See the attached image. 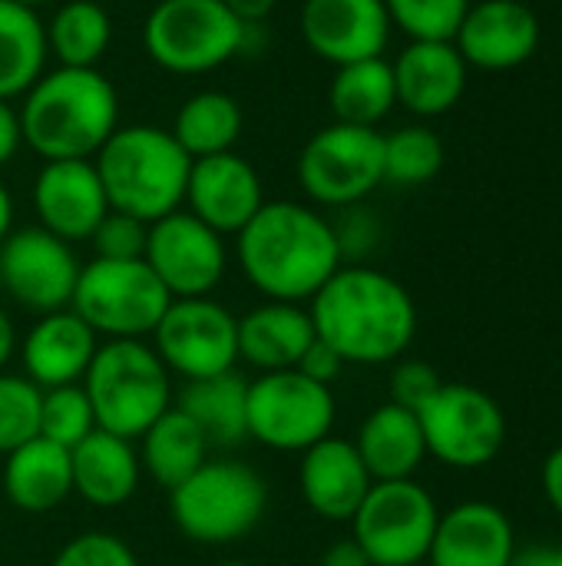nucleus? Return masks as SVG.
Returning <instances> with one entry per match:
<instances>
[{
	"label": "nucleus",
	"mask_w": 562,
	"mask_h": 566,
	"mask_svg": "<svg viewBox=\"0 0 562 566\" xmlns=\"http://www.w3.org/2000/svg\"><path fill=\"white\" fill-rule=\"evenodd\" d=\"M315 335L341 355L344 365H391L417 335V305L411 292L381 269L341 265L308 305Z\"/></svg>",
	"instance_id": "f257e3e1"
},
{
	"label": "nucleus",
	"mask_w": 562,
	"mask_h": 566,
	"mask_svg": "<svg viewBox=\"0 0 562 566\" xmlns=\"http://www.w3.org/2000/svg\"><path fill=\"white\" fill-rule=\"evenodd\" d=\"M245 279L268 302H311L344 265L335 226L311 206L275 199L238 232Z\"/></svg>",
	"instance_id": "f03ea898"
},
{
	"label": "nucleus",
	"mask_w": 562,
	"mask_h": 566,
	"mask_svg": "<svg viewBox=\"0 0 562 566\" xmlns=\"http://www.w3.org/2000/svg\"><path fill=\"white\" fill-rule=\"evenodd\" d=\"M23 143L43 159H93L119 126V96L99 70H46L20 103Z\"/></svg>",
	"instance_id": "7ed1b4c3"
},
{
	"label": "nucleus",
	"mask_w": 562,
	"mask_h": 566,
	"mask_svg": "<svg viewBox=\"0 0 562 566\" xmlns=\"http://www.w3.org/2000/svg\"><path fill=\"white\" fill-rule=\"evenodd\" d=\"M109 209L126 212L139 222H156L185 202L189 153L169 129L139 123L116 126V133L93 156Z\"/></svg>",
	"instance_id": "20e7f679"
},
{
	"label": "nucleus",
	"mask_w": 562,
	"mask_h": 566,
	"mask_svg": "<svg viewBox=\"0 0 562 566\" xmlns=\"http://www.w3.org/2000/svg\"><path fill=\"white\" fill-rule=\"evenodd\" d=\"M83 391L96 428L126 441L142 438L172 408V375L142 338H116L96 348Z\"/></svg>",
	"instance_id": "39448f33"
},
{
	"label": "nucleus",
	"mask_w": 562,
	"mask_h": 566,
	"mask_svg": "<svg viewBox=\"0 0 562 566\" xmlns=\"http://www.w3.org/2000/svg\"><path fill=\"white\" fill-rule=\"evenodd\" d=\"M176 527L202 544L222 547L248 537L268 511L265 478L242 461H205L192 478L169 491Z\"/></svg>",
	"instance_id": "423d86ee"
},
{
	"label": "nucleus",
	"mask_w": 562,
	"mask_h": 566,
	"mask_svg": "<svg viewBox=\"0 0 562 566\" xmlns=\"http://www.w3.org/2000/svg\"><path fill=\"white\" fill-rule=\"evenodd\" d=\"M248 43L242 23L222 0H159L142 23V46L156 66L199 76L238 56Z\"/></svg>",
	"instance_id": "0eeeda50"
},
{
	"label": "nucleus",
	"mask_w": 562,
	"mask_h": 566,
	"mask_svg": "<svg viewBox=\"0 0 562 566\" xmlns=\"http://www.w3.org/2000/svg\"><path fill=\"white\" fill-rule=\"evenodd\" d=\"M172 295L142 259H93L79 269L70 308L109 342L156 332Z\"/></svg>",
	"instance_id": "6e6552de"
},
{
	"label": "nucleus",
	"mask_w": 562,
	"mask_h": 566,
	"mask_svg": "<svg viewBox=\"0 0 562 566\" xmlns=\"http://www.w3.org/2000/svg\"><path fill=\"white\" fill-rule=\"evenodd\" d=\"M298 182L318 206L364 202L384 182V133L348 123L318 129L298 156Z\"/></svg>",
	"instance_id": "1a4fd4ad"
},
{
	"label": "nucleus",
	"mask_w": 562,
	"mask_h": 566,
	"mask_svg": "<svg viewBox=\"0 0 562 566\" xmlns=\"http://www.w3.org/2000/svg\"><path fill=\"white\" fill-rule=\"evenodd\" d=\"M335 395L298 368L262 371L248 381V438L272 451H308L335 428Z\"/></svg>",
	"instance_id": "9d476101"
},
{
	"label": "nucleus",
	"mask_w": 562,
	"mask_h": 566,
	"mask_svg": "<svg viewBox=\"0 0 562 566\" xmlns=\"http://www.w3.org/2000/svg\"><path fill=\"white\" fill-rule=\"evenodd\" d=\"M427 454L457 471L487 468L507 441V418L497 398L464 381H444L441 391L417 411Z\"/></svg>",
	"instance_id": "9b49d317"
},
{
	"label": "nucleus",
	"mask_w": 562,
	"mask_h": 566,
	"mask_svg": "<svg viewBox=\"0 0 562 566\" xmlns=\"http://www.w3.org/2000/svg\"><path fill=\"white\" fill-rule=\"evenodd\" d=\"M441 511L427 488L411 481H374L351 517L354 541L374 566H407L427 560Z\"/></svg>",
	"instance_id": "f8f14e48"
},
{
	"label": "nucleus",
	"mask_w": 562,
	"mask_h": 566,
	"mask_svg": "<svg viewBox=\"0 0 562 566\" xmlns=\"http://www.w3.org/2000/svg\"><path fill=\"white\" fill-rule=\"evenodd\" d=\"M156 355L182 381L232 371L238 361V318L205 298H172L156 332Z\"/></svg>",
	"instance_id": "ddd939ff"
},
{
	"label": "nucleus",
	"mask_w": 562,
	"mask_h": 566,
	"mask_svg": "<svg viewBox=\"0 0 562 566\" xmlns=\"http://www.w3.org/2000/svg\"><path fill=\"white\" fill-rule=\"evenodd\" d=\"M79 259L70 242L56 239L40 226L10 229L0 242V285L3 292L33 315L63 312L73 302Z\"/></svg>",
	"instance_id": "4468645a"
},
{
	"label": "nucleus",
	"mask_w": 562,
	"mask_h": 566,
	"mask_svg": "<svg viewBox=\"0 0 562 566\" xmlns=\"http://www.w3.org/2000/svg\"><path fill=\"white\" fill-rule=\"evenodd\" d=\"M142 262L172 298H205L219 289L229 269L225 242L192 212L176 209L149 222Z\"/></svg>",
	"instance_id": "2eb2a0df"
},
{
	"label": "nucleus",
	"mask_w": 562,
	"mask_h": 566,
	"mask_svg": "<svg viewBox=\"0 0 562 566\" xmlns=\"http://www.w3.org/2000/svg\"><path fill=\"white\" fill-rule=\"evenodd\" d=\"M301 36L331 66L384 56L391 17L384 0H305Z\"/></svg>",
	"instance_id": "dca6fc26"
},
{
	"label": "nucleus",
	"mask_w": 562,
	"mask_h": 566,
	"mask_svg": "<svg viewBox=\"0 0 562 566\" xmlns=\"http://www.w3.org/2000/svg\"><path fill=\"white\" fill-rule=\"evenodd\" d=\"M182 206L219 235H238L265 206V189L255 166L232 149L192 159Z\"/></svg>",
	"instance_id": "f3484780"
},
{
	"label": "nucleus",
	"mask_w": 562,
	"mask_h": 566,
	"mask_svg": "<svg viewBox=\"0 0 562 566\" xmlns=\"http://www.w3.org/2000/svg\"><path fill=\"white\" fill-rule=\"evenodd\" d=\"M33 209L40 229L63 242H86L109 212L99 172L93 159H53L43 163L33 182Z\"/></svg>",
	"instance_id": "a211bd4d"
},
{
	"label": "nucleus",
	"mask_w": 562,
	"mask_h": 566,
	"mask_svg": "<svg viewBox=\"0 0 562 566\" xmlns=\"http://www.w3.org/2000/svg\"><path fill=\"white\" fill-rule=\"evenodd\" d=\"M540 20L520 0H480L470 3L454 46L467 66L477 70H517L540 50Z\"/></svg>",
	"instance_id": "6ab92c4d"
},
{
	"label": "nucleus",
	"mask_w": 562,
	"mask_h": 566,
	"mask_svg": "<svg viewBox=\"0 0 562 566\" xmlns=\"http://www.w3.org/2000/svg\"><path fill=\"white\" fill-rule=\"evenodd\" d=\"M298 484H301L305 504L318 517L344 524L358 514V507L364 504L374 481H371L354 441L328 434L318 444H311L308 451H301Z\"/></svg>",
	"instance_id": "aec40b11"
},
{
	"label": "nucleus",
	"mask_w": 562,
	"mask_h": 566,
	"mask_svg": "<svg viewBox=\"0 0 562 566\" xmlns=\"http://www.w3.org/2000/svg\"><path fill=\"white\" fill-rule=\"evenodd\" d=\"M391 70L397 103L404 109H411L414 116H444L460 103L470 66L447 40H411L397 53Z\"/></svg>",
	"instance_id": "412c9836"
},
{
	"label": "nucleus",
	"mask_w": 562,
	"mask_h": 566,
	"mask_svg": "<svg viewBox=\"0 0 562 566\" xmlns=\"http://www.w3.org/2000/svg\"><path fill=\"white\" fill-rule=\"evenodd\" d=\"M513 554H517V537L510 517L497 504L467 501L441 514L427 564L510 566Z\"/></svg>",
	"instance_id": "4be33fe9"
},
{
	"label": "nucleus",
	"mask_w": 562,
	"mask_h": 566,
	"mask_svg": "<svg viewBox=\"0 0 562 566\" xmlns=\"http://www.w3.org/2000/svg\"><path fill=\"white\" fill-rule=\"evenodd\" d=\"M96 348V332L73 308H63L36 318L20 345V355L26 378L40 391H50L63 385H79Z\"/></svg>",
	"instance_id": "5701e85b"
},
{
	"label": "nucleus",
	"mask_w": 562,
	"mask_h": 566,
	"mask_svg": "<svg viewBox=\"0 0 562 566\" xmlns=\"http://www.w3.org/2000/svg\"><path fill=\"white\" fill-rule=\"evenodd\" d=\"M315 338L308 308L295 302H265L238 318V358L258 371L298 368Z\"/></svg>",
	"instance_id": "b1692460"
},
{
	"label": "nucleus",
	"mask_w": 562,
	"mask_h": 566,
	"mask_svg": "<svg viewBox=\"0 0 562 566\" xmlns=\"http://www.w3.org/2000/svg\"><path fill=\"white\" fill-rule=\"evenodd\" d=\"M70 464H73V494L106 511L123 507L136 494L142 474L132 441L106 434L99 428L70 451Z\"/></svg>",
	"instance_id": "393cba45"
},
{
	"label": "nucleus",
	"mask_w": 562,
	"mask_h": 566,
	"mask_svg": "<svg viewBox=\"0 0 562 566\" xmlns=\"http://www.w3.org/2000/svg\"><path fill=\"white\" fill-rule=\"evenodd\" d=\"M3 494L23 514H50L73 494L70 451L33 438L7 454L3 461Z\"/></svg>",
	"instance_id": "a878e982"
},
{
	"label": "nucleus",
	"mask_w": 562,
	"mask_h": 566,
	"mask_svg": "<svg viewBox=\"0 0 562 566\" xmlns=\"http://www.w3.org/2000/svg\"><path fill=\"white\" fill-rule=\"evenodd\" d=\"M354 448L371 481H411L427 458V441L417 415L391 401L364 418Z\"/></svg>",
	"instance_id": "bb28decb"
},
{
	"label": "nucleus",
	"mask_w": 562,
	"mask_h": 566,
	"mask_svg": "<svg viewBox=\"0 0 562 566\" xmlns=\"http://www.w3.org/2000/svg\"><path fill=\"white\" fill-rule=\"evenodd\" d=\"M248 378H242L235 368L185 381L176 395V408L195 421V428L205 434L209 448H235L248 441Z\"/></svg>",
	"instance_id": "cd10ccee"
},
{
	"label": "nucleus",
	"mask_w": 562,
	"mask_h": 566,
	"mask_svg": "<svg viewBox=\"0 0 562 566\" xmlns=\"http://www.w3.org/2000/svg\"><path fill=\"white\" fill-rule=\"evenodd\" d=\"M46 27L36 10L0 0V99H23L46 73Z\"/></svg>",
	"instance_id": "c85d7f7f"
},
{
	"label": "nucleus",
	"mask_w": 562,
	"mask_h": 566,
	"mask_svg": "<svg viewBox=\"0 0 562 566\" xmlns=\"http://www.w3.org/2000/svg\"><path fill=\"white\" fill-rule=\"evenodd\" d=\"M139 441H142L139 464L166 491H172L185 478H192L209 461V451H212L205 434L195 428V421L189 415H182L176 405Z\"/></svg>",
	"instance_id": "c756f323"
},
{
	"label": "nucleus",
	"mask_w": 562,
	"mask_h": 566,
	"mask_svg": "<svg viewBox=\"0 0 562 566\" xmlns=\"http://www.w3.org/2000/svg\"><path fill=\"white\" fill-rule=\"evenodd\" d=\"M328 103H331L335 123L378 129V123L397 106L391 63L384 56H371V60L338 66L331 90H328Z\"/></svg>",
	"instance_id": "7c9ffc66"
},
{
	"label": "nucleus",
	"mask_w": 562,
	"mask_h": 566,
	"mask_svg": "<svg viewBox=\"0 0 562 566\" xmlns=\"http://www.w3.org/2000/svg\"><path fill=\"white\" fill-rule=\"evenodd\" d=\"M242 126L245 116L232 93L202 90L179 106L169 133L189 153V159H205V156L232 153V146L242 136Z\"/></svg>",
	"instance_id": "2f4dec72"
},
{
	"label": "nucleus",
	"mask_w": 562,
	"mask_h": 566,
	"mask_svg": "<svg viewBox=\"0 0 562 566\" xmlns=\"http://www.w3.org/2000/svg\"><path fill=\"white\" fill-rule=\"evenodd\" d=\"M46 27V50L60 66L96 70L113 40V20L96 0H66Z\"/></svg>",
	"instance_id": "473e14b6"
},
{
	"label": "nucleus",
	"mask_w": 562,
	"mask_h": 566,
	"mask_svg": "<svg viewBox=\"0 0 562 566\" xmlns=\"http://www.w3.org/2000/svg\"><path fill=\"white\" fill-rule=\"evenodd\" d=\"M444 169V143L427 126H404L384 136V182L424 186Z\"/></svg>",
	"instance_id": "72a5a7b5"
},
{
	"label": "nucleus",
	"mask_w": 562,
	"mask_h": 566,
	"mask_svg": "<svg viewBox=\"0 0 562 566\" xmlns=\"http://www.w3.org/2000/svg\"><path fill=\"white\" fill-rule=\"evenodd\" d=\"M96 431L93 405L83 391V385H63L50 388L40 398V438L73 451L83 438Z\"/></svg>",
	"instance_id": "f704fd0d"
},
{
	"label": "nucleus",
	"mask_w": 562,
	"mask_h": 566,
	"mask_svg": "<svg viewBox=\"0 0 562 566\" xmlns=\"http://www.w3.org/2000/svg\"><path fill=\"white\" fill-rule=\"evenodd\" d=\"M391 27L404 30L411 40H447L454 43L470 0H384Z\"/></svg>",
	"instance_id": "c9c22d12"
},
{
	"label": "nucleus",
	"mask_w": 562,
	"mask_h": 566,
	"mask_svg": "<svg viewBox=\"0 0 562 566\" xmlns=\"http://www.w3.org/2000/svg\"><path fill=\"white\" fill-rule=\"evenodd\" d=\"M40 398L43 391L30 378L0 371V454L3 458L40 434Z\"/></svg>",
	"instance_id": "e433bc0d"
},
{
	"label": "nucleus",
	"mask_w": 562,
	"mask_h": 566,
	"mask_svg": "<svg viewBox=\"0 0 562 566\" xmlns=\"http://www.w3.org/2000/svg\"><path fill=\"white\" fill-rule=\"evenodd\" d=\"M146 235H149V226L126 216V212H116L109 209L103 216V222L93 229L89 242L96 249V259H116V262H129V259H142L146 252Z\"/></svg>",
	"instance_id": "4c0bfd02"
},
{
	"label": "nucleus",
	"mask_w": 562,
	"mask_h": 566,
	"mask_svg": "<svg viewBox=\"0 0 562 566\" xmlns=\"http://www.w3.org/2000/svg\"><path fill=\"white\" fill-rule=\"evenodd\" d=\"M50 566H139V560L123 537L106 531H86L63 544Z\"/></svg>",
	"instance_id": "58836bf2"
},
{
	"label": "nucleus",
	"mask_w": 562,
	"mask_h": 566,
	"mask_svg": "<svg viewBox=\"0 0 562 566\" xmlns=\"http://www.w3.org/2000/svg\"><path fill=\"white\" fill-rule=\"evenodd\" d=\"M441 385H444V378L437 375L434 365H427L421 358H404L391 371V405L417 415L441 391Z\"/></svg>",
	"instance_id": "ea45409f"
},
{
	"label": "nucleus",
	"mask_w": 562,
	"mask_h": 566,
	"mask_svg": "<svg viewBox=\"0 0 562 566\" xmlns=\"http://www.w3.org/2000/svg\"><path fill=\"white\" fill-rule=\"evenodd\" d=\"M348 209L351 212L344 216L341 226H335V235L341 245V259H361L364 252H371L378 229H374V219L368 212H358V206H348Z\"/></svg>",
	"instance_id": "a19ab883"
},
{
	"label": "nucleus",
	"mask_w": 562,
	"mask_h": 566,
	"mask_svg": "<svg viewBox=\"0 0 562 566\" xmlns=\"http://www.w3.org/2000/svg\"><path fill=\"white\" fill-rule=\"evenodd\" d=\"M298 371H301L305 378H311V381L331 388V381L344 371V361H341V355H338L335 348H328L321 338H315V342L308 345V352L301 355Z\"/></svg>",
	"instance_id": "79ce46f5"
},
{
	"label": "nucleus",
	"mask_w": 562,
	"mask_h": 566,
	"mask_svg": "<svg viewBox=\"0 0 562 566\" xmlns=\"http://www.w3.org/2000/svg\"><path fill=\"white\" fill-rule=\"evenodd\" d=\"M20 146H23L20 113H17L7 99H0V166H7V163L17 156Z\"/></svg>",
	"instance_id": "37998d69"
},
{
	"label": "nucleus",
	"mask_w": 562,
	"mask_h": 566,
	"mask_svg": "<svg viewBox=\"0 0 562 566\" xmlns=\"http://www.w3.org/2000/svg\"><path fill=\"white\" fill-rule=\"evenodd\" d=\"M318 566H374V564H371V557L364 554V547H361L354 537H348V541L331 544V547L321 554V564Z\"/></svg>",
	"instance_id": "c03bdc74"
},
{
	"label": "nucleus",
	"mask_w": 562,
	"mask_h": 566,
	"mask_svg": "<svg viewBox=\"0 0 562 566\" xmlns=\"http://www.w3.org/2000/svg\"><path fill=\"white\" fill-rule=\"evenodd\" d=\"M543 491H547L550 504L556 507V514L562 517V448H556L543 461Z\"/></svg>",
	"instance_id": "a18cd8bd"
},
{
	"label": "nucleus",
	"mask_w": 562,
	"mask_h": 566,
	"mask_svg": "<svg viewBox=\"0 0 562 566\" xmlns=\"http://www.w3.org/2000/svg\"><path fill=\"white\" fill-rule=\"evenodd\" d=\"M242 23H248V27H255V23H262L282 0H222Z\"/></svg>",
	"instance_id": "49530a36"
},
{
	"label": "nucleus",
	"mask_w": 562,
	"mask_h": 566,
	"mask_svg": "<svg viewBox=\"0 0 562 566\" xmlns=\"http://www.w3.org/2000/svg\"><path fill=\"white\" fill-rule=\"evenodd\" d=\"M510 566H556V547H523L513 554Z\"/></svg>",
	"instance_id": "de8ad7c7"
},
{
	"label": "nucleus",
	"mask_w": 562,
	"mask_h": 566,
	"mask_svg": "<svg viewBox=\"0 0 562 566\" xmlns=\"http://www.w3.org/2000/svg\"><path fill=\"white\" fill-rule=\"evenodd\" d=\"M13 348H17V332H13L10 315L0 308V371H3V365L13 358Z\"/></svg>",
	"instance_id": "09e8293b"
},
{
	"label": "nucleus",
	"mask_w": 562,
	"mask_h": 566,
	"mask_svg": "<svg viewBox=\"0 0 562 566\" xmlns=\"http://www.w3.org/2000/svg\"><path fill=\"white\" fill-rule=\"evenodd\" d=\"M10 229H13V199H10L7 186L0 182V242L10 235Z\"/></svg>",
	"instance_id": "8fccbe9b"
},
{
	"label": "nucleus",
	"mask_w": 562,
	"mask_h": 566,
	"mask_svg": "<svg viewBox=\"0 0 562 566\" xmlns=\"http://www.w3.org/2000/svg\"><path fill=\"white\" fill-rule=\"evenodd\" d=\"M13 3H23V7H33V10H36V7H43V3H53V0H13Z\"/></svg>",
	"instance_id": "3c124183"
},
{
	"label": "nucleus",
	"mask_w": 562,
	"mask_h": 566,
	"mask_svg": "<svg viewBox=\"0 0 562 566\" xmlns=\"http://www.w3.org/2000/svg\"><path fill=\"white\" fill-rule=\"evenodd\" d=\"M219 566H252V564H242V560H225V564Z\"/></svg>",
	"instance_id": "603ef678"
},
{
	"label": "nucleus",
	"mask_w": 562,
	"mask_h": 566,
	"mask_svg": "<svg viewBox=\"0 0 562 566\" xmlns=\"http://www.w3.org/2000/svg\"><path fill=\"white\" fill-rule=\"evenodd\" d=\"M556 566H562V547H556Z\"/></svg>",
	"instance_id": "864d4df0"
},
{
	"label": "nucleus",
	"mask_w": 562,
	"mask_h": 566,
	"mask_svg": "<svg viewBox=\"0 0 562 566\" xmlns=\"http://www.w3.org/2000/svg\"><path fill=\"white\" fill-rule=\"evenodd\" d=\"M407 566H431L427 560H421V564H407Z\"/></svg>",
	"instance_id": "5fc2aeb1"
}]
</instances>
